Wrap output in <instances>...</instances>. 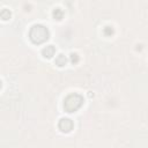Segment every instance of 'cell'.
Listing matches in <instances>:
<instances>
[{
	"label": "cell",
	"instance_id": "5b68a950",
	"mask_svg": "<svg viewBox=\"0 0 148 148\" xmlns=\"http://www.w3.org/2000/svg\"><path fill=\"white\" fill-rule=\"evenodd\" d=\"M66 62H67V58H66L65 54L60 53V54L57 56V58H56V65H58L59 67H62V66L66 65Z\"/></svg>",
	"mask_w": 148,
	"mask_h": 148
},
{
	"label": "cell",
	"instance_id": "3957f363",
	"mask_svg": "<svg viewBox=\"0 0 148 148\" xmlns=\"http://www.w3.org/2000/svg\"><path fill=\"white\" fill-rule=\"evenodd\" d=\"M58 126H59V128H60L62 132H66V133H67V132H69V131L73 130L74 124H73L72 119H69V118H61V119L59 120Z\"/></svg>",
	"mask_w": 148,
	"mask_h": 148
},
{
	"label": "cell",
	"instance_id": "ba28073f",
	"mask_svg": "<svg viewBox=\"0 0 148 148\" xmlns=\"http://www.w3.org/2000/svg\"><path fill=\"white\" fill-rule=\"evenodd\" d=\"M103 32H104L105 36H111V35L113 34V28L110 27V25H106V27L103 29Z\"/></svg>",
	"mask_w": 148,
	"mask_h": 148
},
{
	"label": "cell",
	"instance_id": "6da1fadb",
	"mask_svg": "<svg viewBox=\"0 0 148 148\" xmlns=\"http://www.w3.org/2000/svg\"><path fill=\"white\" fill-rule=\"evenodd\" d=\"M49 29L43 24H34L29 31V38L34 44H42L49 38Z\"/></svg>",
	"mask_w": 148,
	"mask_h": 148
},
{
	"label": "cell",
	"instance_id": "30bf717a",
	"mask_svg": "<svg viewBox=\"0 0 148 148\" xmlns=\"http://www.w3.org/2000/svg\"><path fill=\"white\" fill-rule=\"evenodd\" d=\"M1 86H2V82H1V81H0V88H1Z\"/></svg>",
	"mask_w": 148,
	"mask_h": 148
},
{
	"label": "cell",
	"instance_id": "9c48e42d",
	"mask_svg": "<svg viewBox=\"0 0 148 148\" xmlns=\"http://www.w3.org/2000/svg\"><path fill=\"white\" fill-rule=\"evenodd\" d=\"M71 61L73 62V64H76L77 61H79V56L76 54V53H71Z\"/></svg>",
	"mask_w": 148,
	"mask_h": 148
},
{
	"label": "cell",
	"instance_id": "52a82bcc",
	"mask_svg": "<svg viewBox=\"0 0 148 148\" xmlns=\"http://www.w3.org/2000/svg\"><path fill=\"white\" fill-rule=\"evenodd\" d=\"M53 16H54L56 20H61L62 16H64V12H62V9H60V8H56V9L53 10Z\"/></svg>",
	"mask_w": 148,
	"mask_h": 148
},
{
	"label": "cell",
	"instance_id": "8992f818",
	"mask_svg": "<svg viewBox=\"0 0 148 148\" xmlns=\"http://www.w3.org/2000/svg\"><path fill=\"white\" fill-rule=\"evenodd\" d=\"M10 15H12V13H10V10L7 9V8H3V9L0 12V17H1L2 20H9V18H10Z\"/></svg>",
	"mask_w": 148,
	"mask_h": 148
},
{
	"label": "cell",
	"instance_id": "277c9868",
	"mask_svg": "<svg viewBox=\"0 0 148 148\" xmlns=\"http://www.w3.org/2000/svg\"><path fill=\"white\" fill-rule=\"evenodd\" d=\"M54 53H56V49H54L53 45H47V46H45V47L42 50V54H43L45 58H51V57L54 56Z\"/></svg>",
	"mask_w": 148,
	"mask_h": 148
},
{
	"label": "cell",
	"instance_id": "7a4b0ae2",
	"mask_svg": "<svg viewBox=\"0 0 148 148\" xmlns=\"http://www.w3.org/2000/svg\"><path fill=\"white\" fill-rule=\"evenodd\" d=\"M83 104V97L80 94H69L65 101H64V109L67 112H74L76 110H79L81 108V105Z\"/></svg>",
	"mask_w": 148,
	"mask_h": 148
}]
</instances>
